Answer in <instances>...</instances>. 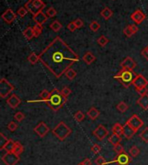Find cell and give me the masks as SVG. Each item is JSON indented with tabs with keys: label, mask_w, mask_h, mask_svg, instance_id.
<instances>
[{
	"label": "cell",
	"mask_w": 148,
	"mask_h": 165,
	"mask_svg": "<svg viewBox=\"0 0 148 165\" xmlns=\"http://www.w3.org/2000/svg\"><path fill=\"white\" fill-rule=\"evenodd\" d=\"M14 118H15V119H16L17 122H21V121H23V120L25 118V115H24L23 112H17L16 113H15Z\"/></svg>",
	"instance_id": "43"
},
{
	"label": "cell",
	"mask_w": 148,
	"mask_h": 165,
	"mask_svg": "<svg viewBox=\"0 0 148 165\" xmlns=\"http://www.w3.org/2000/svg\"><path fill=\"white\" fill-rule=\"evenodd\" d=\"M137 74L134 73L132 70L122 68L115 76H114V78L115 80H119L123 86L127 88L131 85H132V82H133V80H135V78L137 77Z\"/></svg>",
	"instance_id": "3"
},
{
	"label": "cell",
	"mask_w": 148,
	"mask_h": 165,
	"mask_svg": "<svg viewBox=\"0 0 148 165\" xmlns=\"http://www.w3.org/2000/svg\"><path fill=\"white\" fill-rule=\"evenodd\" d=\"M33 31H34V36L35 37H38L42 32V25L40 24H36L33 27Z\"/></svg>",
	"instance_id": "33"
},
{
	"label": "cell",
	"mask_w": 148,
	"mask_h": 165,
	"mask_svg": "<svg viewBox=\"0 0 148 165\" xmlns=\"http://www.w3.org/2000/svg\"><path fill=\"white\" fill-rule=\"evenodd\" d=\"M39 57L41 62L57 79L80 60L79 55L59 37L42 50Z\"/></svg>",
	"instance_id": "1"
},
{
	"label": "cell",
	"mask_w": 148,
	"mask_h": 165,
	"mask_svg": "<svg viewBox=\"0 0 148 165\" xmlns=\"http://www.w3.org/2000/svg\"><path fill=\"white\" fill-rule=\"evenodd\" d=\"M81 163H82L83 165H92V162H91V160L88 159V158H85Z\"/></svg>",
	"instance_id": "52"
},
{
	"label": "cell",
	"mask_w": 148,
	"mask_h": 165,
	"mask_svg": "<svg viewBox=\"0 0 148 165\" xmlns=\"http://www.w3.org/2000/svg\"><path fill=\"white\" fill-rule=\"evenodd\" d=\"M10 139H8L3 133H0V149H4L5 144L9 142Z\"/></svg>",
	"instance_id": "34"
},
{
	"label": "cell",
	"mask_w": 148,
	"mask_h": 165,
	"mask_svg": "<svg viewBox=\"0 0 148 165\" xmlns=\"http://www.w3.org/2000/svg\"><path fill=\"white\" fill-rule=\"evenodd\" d=\"M14 90V86L11 85L8 80L3 78L0 80V97L5 99Z\"/></svg>",
	"instance_id": "6"
},
{
	"label": "cell",
	"mask_w": 148,
	"mask_h": 165,
	"mask_svg": "<svg viewBox=\"0 0 148 165\" xmlns=\"http://www.w3.org/2000/svg\"><path fill=\"white\" fill-rule=\"evenodd\" d=\"M112 131H113V133L117 134V135H119V136L123 135V126H122L121 124H119V123H116V124L113 126Z\"/></svg>",
	"instance_id": "25"
},
{
	"label": "cell",
	"mask_w": 148,
	"mask_h": 165,
	"mask_svg": "<svg viewBox=\"0 0 148 165\" xmlns=\"http://www.w3.org/2000/svg\"><path fill=\"white\" fill-rule=\"evenodd\" d=\"M89 28L92 31L96 32L100 30V28H101V24H100L99 23H97L96 21H93L91 23H89Z\"/></svg>",
	"instance_id": "36"
},
{
	"label": "cell",
	"mask_w": 148,
	"mask_h": 165,
	"mask_svg": "<svg viewBox=\"0 0 148 165\" xmlns=\"http://www.w3.org/2000/svg\"><path fill=\"white\" fill-rule=\"evenodd\" d=\"M101 146L99 145V144H94L92 147H91V151L94 153V154H98V153H100L101 152Z\"/></svg>",
	"instance_id": "47"
},
{
	"label": "cell",
	"mask_w": 148,
	"mask_h": 165,
	"mask_svg": "<svg viewBox=\"0 0 148 165\" xmlns=\"http://www.w3.org/2000/svg\"><path fill=\"white\" fill-rule=\"evenodd\" d=\"M15 144H16V142H14L13 140L10 139L9 142H8V143L5 144V146L4 147V149H5L6 152H12L14 147H15Z\"/></svg>",
	"instance_id": "30"
},
{
	"label": "cell",
	"mask_w": 148,
	"mask_h": 165,
	"mask_svg": "<svg viewBox=\"0 0 148 165\" xmlns=\"http://www.w3.org/2000/svg\"><path fill=\"white\" fill-rule=\"evenodd\" d=\"M131 163H132L131 157L128 156V154H127L124 151V152H122L121 154L117 155V156L114 158V160L107 163V164L108 163H117L118 165H128Z\"/></svg>",
	"instance_id": "7"
},
{
	"label": "cell",
	"mask_w": 148,
	"mask_h": 165,
	"mask_svg": "<svg viewBox=\"0 0 148 165\" xmlns=\"http://www.w3.org/2000/svg\"><path fill=\"white\" fill-rule=\"evenodd\" d=\"M49 28L55 32H58L61 29H62V24L60 23V22L57 21V20H56V21H53L51 23H50V25H49Z\"/></svg>",
	"instance_id": "29"
},
{
	"label": "cell",
	"mask_w": 148,
	"mask_h": 165,
	"mask_svg": "<svg viewBox=\"0 0 148 165\" xmlns=\"http://www.w3.org/2000/svg\"><path fill=\"white\" fill-rule=\"evenodd\" d=\"M127 124H128L131 127L137 132L142 127L144 122L143 120L139 117L136 114H133L132 117L129 118V119L127 121Z\"/></svg>",
	"instance_id": "9"
},
{
	"label": "cell",
	"mask_w": 148,
	"mask_h": 165,
	"mask_svg": "<svg viewBox=\"0 0 148 165\" xmlns=\"http://www.w3.org/2000/svg\"><path fill=\"white\" fill-rule=\"evenodd\" d=\"M130 27H131L132 32H133L134 34H135V33H137V32L139 31V28H138V26L136 25V24H132V25H130Z\"/></svg>",
	"instance_id": "53"
},
{
	"label": "cell",
	"mask_w": 148,
	"mask_h": 165,
	"mask_svg": "<svg viewBox=\"0 0 148 165\" xmlns=\"http://www.w3.org/2000/svg\"><path fill=\"white\" fill-rule=\"evenodd\" d=\"M67 28H68V30H69V31L71 32H74L77 28L75 26V24L74 23V22H72V23H69V24L67 25Z\"/></svg>",
	"instance_id": "50"
},
{
	"label": "cell",
	"mask_w": 148,
	"mask_h": 165,
	"mask_svg": "<svg viewBox=\"0 0 148 165\" xmlns=\"http://www.w3.org/2000/svg\"><path fill=\"white\" fill-rule=\"evenodd\" d=\"M121 136H119V135H117V134L113 133L109 137V139H108V142L112 144V145H114V146H115L117 144H119L121 142Z\"/></svg>",
	"instance_id": "22"
},
{
	"label": "cell",
	"mask_w": 148,
	"mask_h": 165,
	"mask_svg": "<svg viewBox=\"0 0 148 165\" xmlns=\"http://www.w3.org/2000/svg\"><path fill=\"white\" fill-rule=\"evenodd\" d=\"M101 15L105 20H108V19L111 18V16H113V11H112L109 8L105 7V8L101 11Z\"/></svg>",
	"instance_id": "24"
},
{
	"label": "cell",
	"mask_w": 148,
	"mask_h": 165,
	"mask_svg": "<svg viewBox=\"0 0 148 165\" xmlns=\"http://www.w3.org/2000/svg\"><path fill=\"white\" fill-rule=\"evenodd\" d=\"M114 150L116 152L117 155L121 154V153H122V152H124V151H125V150H124V147H123L121 144H117V145H115V146H114Z\"/></svg>",
	"instance_id": "46"
},
{
	"label": "cell",
	"mask_w": 148,
	"mask_h": 165,
	"mask_svg": "<svg viewBox=\"0 0 148 165\" xmlns=\"http://www.w3.org/2000/svg\"><path fill=\"white\" fill-rule=\"evenodd\" d=\"M137 66V63L135 62V61L131 57H127L124 61H122V62L121 63V67L124 69L128 70H133Z\"/></svg>",
	"instance_id": "14"
},
{
	"label": "cell",
	"mask_w": 148,
	"mask_h": 165,
	"mask_svg": "<svg viewBox=\"0 0 148 165\" xmlns=\"http://www.w3.org/2000/svg\"><path fill=\"white\" fill-rule=\"evenodd\" d=\"M137 104L144 110H148V94L141 96L139 100H137Z\"/></svg>",
	"instance_id": "20"
},
{
	"label": "cell",
	"mask_w": 148,
	"mask_h": 165,
	"mask_svg": "<svg viewBox=\"0 0 148 165\" xmlns=\"http://www.w3.org/2000/svg\"><path fill=\"white\" fill-rule=\"evenodd\" d=\"M7 128H8L9 131H11V132H14L16 129H17V124L13 122V121H11V122L9 123V125H7Z\"/></svg>",
	"instance_id": "44"
},
{
	"label": "cell",
	"mask_w": 148,
	"mask_h": 165,
	"mask_svg": "<svg viewBox=\"0 0 148 165\" xmlns=\"http://www.w3.org/2000/svg\"><path fill=\"white\" fill-rule=\"evenodd\" d=\"M132 85L135 86L136 89L140 88V87H146L148 86V80L142 75H138L135 80H133Z\"/></svg>",
	"instance_id": "15"
},
{
	"label": "cell",
	"mask_w": 148,
	"mask_h": 165,
	"mask_svg": "<svg viewBox=\"0 0 148 165\" xmlns=\"http://www.w3.org/2000/svg\"><path fill=\"white\" fill-rule=\"evenodd\" d=\"M136 91H137V93L140 96H145V95H146V94L148 93V89L146 88V87H140V88H138V89H136Z\"/></svg>",
	"instance_id": "48"
},
{
	"label": "cell",
	"mask_w": 148,
	"mask_h": 165,
	"mask_svg": "<svg viewBox=\"0 0 148 165\" xmlns=\"http://www.w3.org/2000/svg\"><path fill=\"white\" fill-rule=\"evenodd\" d=\"M82 59H83V61H84L85 63L88 64V65H90V64L93 63L95 60H96V57H95V54L92 53V52L88 51V52L85 53V54L83 55V58Z\"/></svg>",
	"instance_id": "21"
},
{
	"label": "cell",
	"mask_w": 148,
	"mask_h": 165,
	"mask_svg": "<svg viewBox=\"0 0 148 165\" xmlns=\"http://www.w3.org/2000/svg\"><path fill=\"white\" fill-rule=\"evenodd\" d=\"M23 37L26 38L27 40H31L32 38L35 37L34 36V31H33V27H29L27 28L26 30H24L23 32Z\"/></svg>",
	"instance_id": "23"
},
{
	"label": "cell",
	"mask_w": 148,
	"mask_h": 165,
	"mask_svg": "<svg viewBox=\"0 0 148 165\" xmlns=\"http://www.w3.org/2000/svg\"><path fill=\"white\" fill-rule=\"evenodd\" d=\"M146 18V14H145L142 11H140V10H136V11H134L132 15H131V19H132V21L134 22L136 24L142 23L143 22L145 21Z\"/></svg>",
	"instance_id": "13"
},
{
	"label": "cell",
	"mask_w": 148,
	"mask_h": 165,
	"mask_svg": "<svg viewBox=\"0 0 148 165\" xmlns=\"http://www.w3.org/2000/svg\"><path fill=\"white\" fill-rule=\"evenodd\" d=\"M71 129L65 124L64 122H60L52 130V133L56 136L60 141H63L64 139H67L71 133Z\"/></svg>",
	"instance_id": "4"
},
{
	"label": "cell",
	"mask_w": 148,
	"mask_h": 165,
	"mask_svg": "<svg viewBox=\"0 0 148 165\" xmlns=\"http://www.w3.org/2000/svg\"><path fill=\"white\" fill-rule=\"evenodd\" d=\"M34 132L40 137V138H44L48 132H49V128L46 125V123L40 122L37 125L36 127L34 128Z\"/></svg>",
	"instance_id": "11"
},
{
	"label": "cell",
	"mask_w": 148,
	"mask_h": 165,
	"mask_svg": "<svg viewBox=\"0 0 148 165\" xmlns=\"http://www.w3.org/2000/svg\"><path fill=\"white\" fill-rule=\"evenodd\" d=\"M16 15H17V14H16L11 9H7V10L2 14V18H3V20L6 23L11 24V23H12L13 22L16 20Z\"/></svg>",
	"instance_id": "12"
},
{
	"label": "cell",
	"mask_w": 148,
	"mask_h": 165,
	"mask_svg": "<svg viewBox=\"0 0 148 165\" xmlns=\"http://www.w3.org/2000/svg\"><path fill=\"white\" fill-rule=\"evenodd\" d=\"M97 43L98 44L101 46V47H105L107 43H109V40H108V38L105 37V36H101L100 37L97 39Z\"/></svg>",
	"instance_id": "32"
},
{
	"label": "cell",
	"mask_w": 148,
	"mask_h": 165,
	"mask_svg": "<svg viewBox=\"0 0 148 165\" xmlns=\"http://www.w3.org/2000/svg\"><path fill=\"white\" fill-rule=\"evenodd\" d=\"M141 54H142L144 58H146L148 61V45L146 48H143V50L141 51Z\"/></svg>",
	"instance_id": "51"
},
{
	"label": "cell",
	"mask_w": 148,
	"mask_h": 165,
	"mask_svg": "<svg viewBox=\"0 0 148 165\" xmlns=\"http://www.w3.org/2000/svg\"><path fill=\"white\" fill-rule=\"evenodd\" d=\"M123 34H124L126 37H132V36H133L134 33L132 32L130 25H128V26H127L123 30Z\"/></svg>",
	"instance_id": "39"
},
{
	"label": "cell",
	"mask_w": 148,
	"mask_h": 165,
	"mask_svg": "<svg viewBox=\"0 0 148 165\" xmlns=\"http://www.w3.org/2000/svg\"><path fill=\"white\" fill-rule=\"evenodd\" d=\"M139 152H140V150L137 146H132V148H130V149H129V154L132 157H136L139 154Z\"/></svg>",
	"instance_id": "38"
},
{
	"label": "cell",
	"mask_w": 148,
	"mask_h": 165,
	"mask_svg": "<svg viewBox=\"0 0 148 165\" xmlns=\"http://www.w3.org/2000/svg\"><path fill=\"white\" fill-rule=\"evenodd\" d=\"M56 14H57V11H56L53 7L49 8L47 11H46V15H47L48 17H54Z\"/></svg>",
	"instance_id": "42"
},
{
	"label": "cell",
	"mask_w": 148,
	"mask_h": 165,
	"mask_svg": "<svg viewBox=\"0 0 148 165\" xmlns=\"http://www.w3.org/2000/svg\"><path fill=\"white\" fill-rule=\"evenodd\" d=\"M139 138L142 139L144 142L148 143V127H146L139 134Z\"/></svg>",
	"instance_id": "35"
},
{
	"label": "cell",
	"mask_w": 148,
	"mask_h": 165,
	"mask_svg": "<svg viewBox=\"0 0 148 165\" xmlns=\"http://www.w3.org/2000/svg\"><path fill=\"white\" fill-rule=\"evenodd\" d=\"M24 7L34 16L38 12L42 11V10L46 7V5L42 0H29L24 5Z\"/></svg>",
	"instance_id": "5"
},
{
	"label": "cell",
	"mask_w": 148,
	"mask_h": 165,
	"mask_svg": "<svg viewBox=\"0 0 148 165\" xmlns=\"http://www.w3.org/2000/svg\"><path fill=\"white\" fill-rule=\"evenodd\" d=\"M74 23L75 24V26L77 29H80V28H81V27L84 25V23L83 21L81 19V18H77V19H75L74 21Z\"/></svg>",
	"instance_id": "49"
},
{
	"label": "cell",
	"mask_w": 148,
	"mask_h": 165,
	"mask_svg": "<svg viewBox=\"0 0 148 165\" xmlns=\"http://www.w3.org/2000/svg\"><path fill=\"white\" fill-rule=\"evenodd\" d=\"M93 135H94L98 140L101 141V140H103V139H105L106 136L108 135V131H107V129H106L104 125H100L93 132Z\"/></svg>",
	"instance_id": "10"
},
{
	"label": "cell",
	"mask_w": 148,
	"mask_h": 165,
	"mask_svg": "<svg viewBox=\"0 0 148 165\" xmlns=\"http://www.w3.org/2000/svg\"><path fill=\"white\" fill-rule=\"evenodd\" d=\"M135 133L136 132L128 124L126 123V125L123 126V136L127 139H131Z\"/></svg>",
	"instance_id": "18"
},
{
	"label": "cell",
	"mask_w": 148,
	"mask_h": 165,
	"mask_svg": "<svg viewBox=\"0 0 148 165\" xmlns=\"http://www.w3.org/2000/svg\"><path fill=\"white\" fill-rule=\"evenodd\" d=\"M12 152H14L15 154L18 155V156L23 152V146L22 145L21 143H19V142H16V144H15V147H14V149H13V151H12Z\"/></svg>",
	"instance_id": "31"
},
{
	"label": "cell",
	"mask_w": 148,
	"mask_h": 165,
	"mask_svg": "<svg viewBox=\"0 0 148 165\" xmlns=\"http://www.w3.org/2000/svg\"><path fill=\"white\" fill-rule=\"evenodd\" d=\"M21 99L16 95V94H12V95L7 100L6 103L9 105V107L12 108V109H16L18 107V106L21 104Z\"/></svg>",
	"instance_id": "16"
},
{
	"label": "cell",
	"mask_w": 148,
	"mask_h": 165,
	"mask_svg": "<svg viewBox=\"0 0 148 165\" xmlns=\"http://www.w3.org/2000/svg\"><path fill=\"white\" fill-rule=\"evenodd\" d=\"M66 102H67V97H64L61 93V91H59L56 88H54L50 92V95L45 103L53 112H57L61 108H63Z\"/></svg>",
	"instance_id": "2"
},
{
	"label": "cell",
	"mask_w": 148,
	"mask_h": 165,
	"mask_svg": "<svg viewBox=\"0 0 148 165\" xmlns=\"http://www.w3.org/2000/svg\"><path fill=\"white\" fill-rule=\"evenodd\" d=\"M48 18L49 17L46 15V13H43L42 11H40L37 14L33 16V20L35 21L37 24H40V25H42L43 23H45L47 22Z\"/></svg>",
	"instance_id": "17"
},
{
	"label": "cell",
	"mask_w": 148,
	"mask_h": 165,
	"mask_svg": "<svg viewBox=\"0 0 148 165\" xmlns=\"http://www.w3.org/2000/svg\"><path fill=\"white\" fill-rule=\"evenodd\" d=\"M95 163L97 165H106L107 164V162L106 159L102 156H99L96 159H95Z\"/></svg>",
	"instance_id": "40"
},
{
	"label": "cell",
	"mask_w": 148,
	"mask_h": 165,
	"mask_svg": "<svg viewBox=\"0 0 148 165\" xmlns=\"http://www.w3.org/2000/svg\"><path fill=\"white\" fill-rule=\"evenodd\" d=\"M28 61H29L32 65H35V64L37 63V62L40 61V57H39V55H37L36 53L32 52V53L30 54V55L28 56Z\"/></svg>",
	"instance_id": "26"
},
{
	"label": "cell",
	"mask_w": 148,
	"mask_h": 165,
	"mask_svg": "<svg viewBox=\"0 0 148 165\" xmlns=\"http://www.w3.org/2000/svg\"><path fill=\"white\" fill-rule=\"evenodd\" d=\"M116 108L119 112H121V113H124V112H126L128 110L129 107H128V105H127V103H125L124 101H121L117 105Z\"/></svg>",
	"instance_id": "27"
},
{
	"label": "cell",
	"mask_w": 148,
	"mask_h": 165,
	"mask_svg": "<svg viewBox=\"0 0 148 165\" xmlns=\"http://www.w3.org/2000/svg\"><path fill=\"white\" fill-rule=\"evenodd\" d=\"M71 93H72V91L71 89L68 87V86H64L63 88V90L61 91V93L64 96V97H67L68 98V96H69L71 94Z\"/></svg>",
	"instance_id": "45"
},
{
	"label": "cell",
	"mask_w": 148,
	"mask_h": 165,
	"mask_svg": "<svg viewBox=\"0 0 148 165\" xmlns=\"http://www.w3.org/2000/svg\"><path fill=\"white\" fill-rule=\"evenodd\" d=\"M74 118L77 122H81L85 118V114L81 111H78L76 113H74Z\"/></svg>",
	"instance_id": "37"
},
{
	"label": "cell",
	"mask_w": 148,
	"mask_h": 165,
	"mask_svg": "<svg viewBox=\"0 0 148 165\" xmlns=\"http://www.w3.org/2000/svg\"><path fill=\"white\" fill-rule=\"evenodd\" d=\"M65 76L67 77V79L69 80H73L76 77V75H77V73L74 71V69H72V68H69L68 69L66 72H65Z\"/></svg>",
	"instance_id": "28"
},
{
	"label": "cell",
	"mask_w": 148,
	"mask_h": 165,
	"mask_svg": "<svg viewBox=\"0 0 148 165\" xmlns=\"http://www.w3.org/2000/svg\"><path fill=\"white\" fill-rule=\"evenodd\" d=\"M28 10H27L26 8L23 6V7H21L20 9H18V11L16 12V14L18 15V16H20V17H24V16H26L27 14H28Z\"/></svg>",
	"instance_id": "41"
},
{
	"label": "cell",
	"mask_w": 148,
	"mask_h": 165,
	"mask_svg": "<svg viewBox=\"0 0 148 165\" xmlns=\"http://www.w3.org/2000/svg\"><path fill=\"white\" fill-rule=\"evenodd\" d=\"M77 165H83V164H82V163L81 162V163H78V164H77Z\"/></svg>",
	"instance_id": "54"
},
{
	"label": "cell",
	"mask_w": 148,
	"mask_h": 165,
	"mask_svg": "<svg viewBox=\"0 0 148 165\" xmlns=\"http://www.w3.org/2000/svg\"><path fill=\"white\" fill-rule=\"evenodd\" d=\"M2 161L5 165H16L19 162V156L14 152H6L2 156Z\"/></svg>",
	"instance_id": "8"
},
{
	"label": "cell",
	"mask_w": 148,
	"mask_h": 165,
	"mask_svg": "<svg viewBox=\"0 0 148 165\" xmlns=\"http://www.w3.org/2000/svg\"><path fill=\"white\" fill-rule=\"evenodd\" d=\"M87 116L89 118V119H91V120H95L100 116V111L95 107H91L87 112Z\"/></svg>",
	"instance_id": "19"
}]
</instances>
